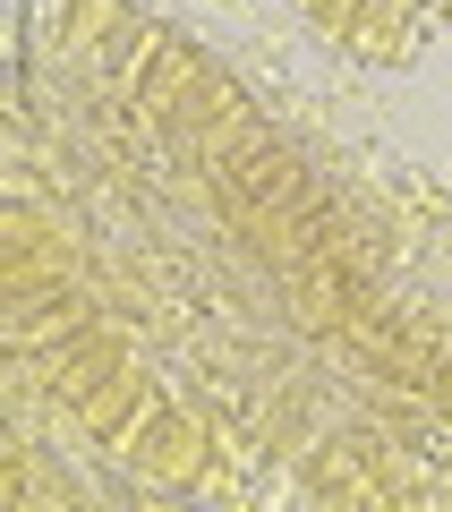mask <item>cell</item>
<instances>
[{
	"label": "cell",
	"mask_w": 452,
	"mask_h": 512,
	"mask_svg": "<svg viewBox=\"0 0 452 512\" xmlns=\"http://www.w3.org/2000/svg\"><path fill=\"white\" fill-rule=\"evenodd\" d=\"M120 470L128 478H154V487H222V461H214V410H154L137 436L120 444Z\"/></svg>",
	"instance_id": "1"
},
{
	"label": "cell",
	"mask_w": 452,
	"mask_h": 512,
	"mask_svg": "<svg viewBox=\"0 0 452 512\" xmlns=\"http://www.w3.org/2000/svg\"><path fill=\"white\" fill-rule=\"evenodd\" d=\"M154 410H163V393H154V376H145V367H137V359H128V367H120V376H103V384H94V393H86V402H77V410H69V419H77V427H86V436H94V444H103V453H120V444H128V436H137V427H145V419H154Z\"/></svg>",
	"instance_id": "2"
},
{
	"label": "cell",
	"mask_w": 452,
	"mask_h": 512,
	"mask_svg": "<svg viewBox=\"0 0 452 512\" xmlns=\"http://www.w3.org/2000/svg\"><path fill=\"white\" fill-rule=\"evenodd\" d=\"M299 495L308 504H384L376 478H367V453L350 436H325V444L299 453Z\"/></svg>",
	"instance_id": "3"
},
{
	"label": "cell",
	"mask_w": 452,
	"mask_h": 512,
	"mask_svg": "<svg viewBox=\"0 0 452 512\" xmlns=\"http://www.w3.org/2000/svg\"><path fill=\"white\" fill-rule=\"evenodd\" d=\"M86 325H94V291L69 282V291H52V299L9 308V350H60V342H77Z\"/></svg>",
	"instance_id": "4"
},
{
	"label": "cell",
	"mask_w": 452,
	"mask_h": 512,
	"mask_svg": "<svg viewBox=\"0 0 452 512\" xmlns=\"http://www.w3.org/2000/svg\"><path fill=\"white\" fill-rule=\"evenodd\" d=\"M197 69H205V52H188L180 35H163V52L145 60V77H137V103H145L154 128H171V111H180V94L197 86Z\"/></svg>",
	"instance_id": "5"
},
{
	"label": "cell",
	"mask_w": 452,
	"mask_h": 512,
	"mask_svg": "<svg viewBox=\"0 0 452 512\" xmlns=\"http://www.w3.org/2000/svg\"><path fill=\"white\" fill-rule=\"evenodd\" d=\"M418 35V0H367V18L350 26V60H401V43Z\"/></svg>",
	"instance_id": "6"
},
{
	"label": "cell",
	"mask_w": 452,
	"mask_h": 512,
	"mask_svg": "<svg viewBox=\"0 0 452 512\" xmlns=\"http://www.w3.org/2000/svg\"><path fill=\"white\" fill-rule=\"evenodd\" d=\"M120 26H128L120 0H69V9H60V43H69V52H86V43L120 35Z\"/></svg>",
	"instance_id": "7"
},
{
	"label": "cell",
	"mask_w": 452,
	"mask_h": 512,
	"mask_svg": "<svg viewBox=\"0 0 452 512\" xmlns=\"http://www.w3.org/2000/svg\"><path fill=\"white\" fill-rule=\"evenodd\" d=\"M299 18H308L325 43H350V26L367 18V0H299Z\"/></svg>",
	"instance_id": "8"
}]
</instances>
